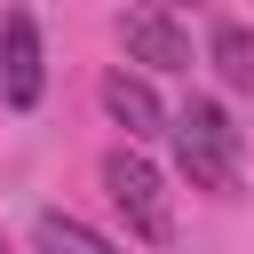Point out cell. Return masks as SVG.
Listing matches in <instances>:
<instances>
[{"label": "cell", "mask_w": 254, "mask_h": 254, "mask_svg": "<svg viewBox=\"0 0 254 254\" xmlns=\"http://www.w3.org/2000/svg\"><path fill=\"white\" fill-rule=\"evenodd\" d=\"M0 254H8V238H0Z\"/></svg>", "instance_id": "cell-8"}, {"label": "cell", "mask_w": 254, "mask_h": 254, "mask_svg": "<svg viewBox=\"0 0 254 254\" xmlns=\"http://www.w3.org/2000/svg\"><path fill=\"white\" fill-rule=\"evenodd\" d=\"M167 135H175V167L190 175V190L238 198V127H230L222 103H198V95H190V103L167 119Z\"/></svg>", "instance_id": "cell-1"}, {"label": "cell", "mask_w": 254, "mask_h": 254, "mask_svg": "<svg viewBox=\"0 0 254 254\" xmlns=\"http://www.w3.org/2000/svg\"><path fill=\"white\" fill-rule=\"evenodd\" d=\"M103 190H111V206L127 214V230L135 238H175V206H167V183H159V167L151 159H135V151H111L103 159Z\"/></svg>", "instance_id": "cell-2"}, {"label": "cell", "mask_w": 254, "mask_h": 254, "mask_svg": "<svg viewBox=\"0 0 254 254\" xmlns=\"http://www.w3.org/2000/svg\"><path fill=\"white\" fill-rule=\"evenodd\" d=\"M40 87H48L40 24H32L24 8H8V16H0V103H8V111H32V103H40Z\"/></svg>", "instance_id": "cell-3"}, {"label": "cell", "mask_w": 254, "mask_h": 254, "mask_svg": "<svg viewBox=\"0 0 254 254\" xmlns=\"http://www.w3.org/2000/svg\"><path fill=\"white\" fill-rule=\"evenodd\" d=\"M119 48H127L135 64H151V71H190V32H183L159 0H143V8L119 16Z\"/></svg>", "instance_id": "cell-4"}, {"label": "cell", "mask_w": 254, "mask_h": 254, "mask_svg": "<svg viewBox=\"0 0 254 254\" xmlns=\"http://www.w3.org/2000/svg\"><path fill=\"white\" fill-rule=\"evenodd\" d=\"M214 71H222V87H254V32H238V24H222L214 32Z\"/></svg>", "instance_id": "cell-7"}, {"label": "cell", "mask_w": 254, "mask_h": 254, "mask_svg": "<svg viewBox=\"0 0 254 254\" xmlns=\"http://www.w3.org/2000/svg\"><path fill=\"white\" fill-rule=\"evenodd\" d=\"M32 254H119L103 230H87L79 214H40L32 222Z\"/></svg>", "instance_id": "cell-6"}, {"label": "cell", "mask_w": 254, "mask_h": 254, "mask_svg": "<svg viewBox=\"0 0 254 254\" xmlns=\"http://www.w3.org/2000/svg\"><path fill=\"white\" fill-rule=\"evenodd\" d=\"M103 111H111L127 135H167V111H159L151 79H127V71H111V79H103Z\"/></svg>", "instance_id": "cell-5"}]
</instances>
